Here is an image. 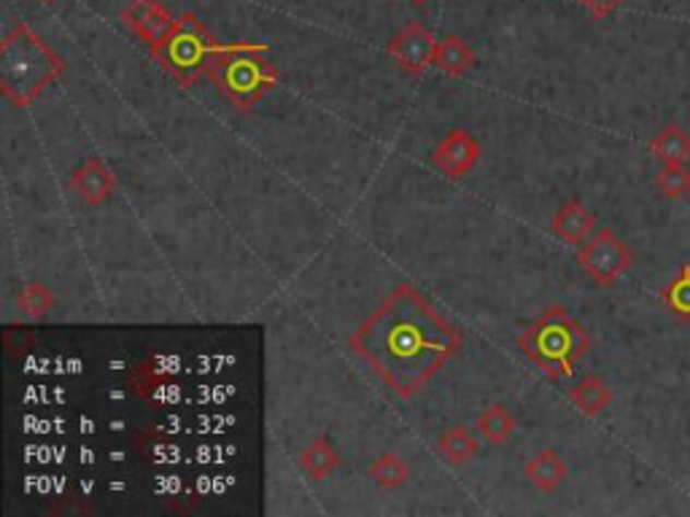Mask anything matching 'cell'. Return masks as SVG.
Masks as SVG:
<instances>
[{
	"label": "cell",
	"mask_w": 690,
	"mask_h": 517,
	"mask_svg": "<svg viewBox=\"0 0 690 517\" xmlns=\"http://www.w3.org/2000/svg\"><path fill=\"white\" fill-rule=\"evenodd\" d=\"M348 348L402 399H413L459 353L462 335L427 297L400 284L348 337Z\"/></svg>",
	"instance_id": "obj_1"
},
{
	"label": "cell",
	"mask_w": 690,
	"mask_h": 517,
	"mask_svg": "<svg viewBox=\"0 0 690 517\" xmlns=\"http://www.w3.org/2000/svg\"><path fill=\"white\" fill-rule=\"evenodd\" d=\"M66 71L60 55L27 25L11 27L0 44V92L16 108H27Z\"/></svg>",
	"instance_id": "obj_2"
},
{
	"label": "cell",
	"mask_w": 690,
	"mask_h": 517,
	"mask_svg": "<svg viewBox=\"0 0 690 517\" xmlns=\"http://www.w3.org/2000/svg\"><path fill=\"white\" fill-rule=\"evenodd\" d=\"M518 348L550 381H559L572 375L574 364L588 353L591 337L578 318L556 304L523 329V335L518 337Z\"/></svg>",
	"instance_id": "obj_3"
},
{
	"label": "cell",
	"mask_w": 690,
	"mask_h": 517,
	"mask_svg": "<svg viewBox=\"0 0 690 517\" xmlns=\"http://www.w3.org/2000/svg\"><path fill=\"white\" fill-rule=\"evenodd\" d=\"M243 44H222L216 41L209 33V27L192 14L178 16V27L172 31V36L165 41L159 49H154L152 55L163 62L165 71L172 79H178L183 86L194 84L198 79L209 76L211 65L227 51L238 49Z\"/></svg>",
	"instance_id": "obj_4"
},
{
	"label": "cell",
	"mask_w": 690,
	"mask_h": 517,
	"mask_svg": "<svg viewBox=\"0 0 690 517\" xmlns=\"http://www.w3.org/2000/svg\"><path fill=\"white\" fill-rule=\"evenodd\" d=\"M264 51H267L264 44H243L211 65L209 79L235 108L257 106L278 82L273 62L262 60Z\"/></svg>",
	"instance_id": "obj_5"
},
{
	"label": "cell",
	"mask_w": 690,
	"mask_h": 517,
	"mask_svg": "<svg viewBox=\"0 0 690 517\" xmlns=\"http://www.w3.org/2000/svg\"><path fill=\"white\" fill-rule=\"evenodd\" d=\"M578 264L599 289H609L615 280L629 273L631 264H634V254L612 229L602 227L583 243Z\"/></svg>",
	"instance_id": "obj_6"
},
{
	"label": "cell",
	"mask_w": 690,
	"mask_h": 517,
	"mask_svg": "<svg viewBox=\"0 0 690 517\" xmlns=\"http://www.w3.org/2000/svg\"><path fill=\"white\" fill-rule=\"evenodd\" d=\"M389 57L411 76H424L427 68L435 65L437 41L421 22H407L389 41Z\"/></svg>",
	"instance_id": "obj_7"
},
{
	"label": "cell",
	"mask_w": 690,
	"mask_h": 517,
	"mask_svg": "<svg viewBox=\"0 0 690 517\" xmlns=\"http://www.w3.org/2000/svg\"><path fill=\"white\" fill-rule=\"evenodd\" d=\"M122 22L143 44H148L152 51L168 41L172 31L178 27V20H172L165 11V5H159L157 0H135V3H130L122 11Z\"/></svg>",
	"instance_id": "obj_8"
},
{
	"label": "cell",
	"mask_w": 690,
	"mask_h": 517,
	"mask_svg": "<svg viewBox=\"0 0 690 517\" xmlns=\"http://www.w3.org/2000/svg\"><path fill=\"white\" fill-rule=\"evenodd\" d=\"M431 163L440 172L451 178H464L480 163V143L467 130H451L437 143Z\"/></svg>",
	"instance_id": "obj_9"
},
{
	"label": "cell",
	"mask_w": 690,
	"mask_h": 517,
	"mask_svg": "<svg viewBox=\"0 0 690 517\" xmlns=\"http://www.w3.org/2000/svg\"><path fill=\"white\" fill-rule=\"evenodd\" d=\"M71 189L84 205L97 208V205H103L114 194L117 176L106 168V163L100 157H90L82 168L71 172Z\"/></svg>",
	"instance_id": "obj_10"
},
{
	"label": "cell",
	"mask_w": 690,
	"mask_h": 517,
	"mask_svg": "<svg viewBox=\"0 0 690 517\" xmlns=\"http://www.w3.org/2000/svg\"><path fill=\"white\" fill-rule=\"evenodd\" d=\"M550 229L563 245H583L596 232V216L578 197H569L554 216Z\"/></svg>",
	"instance_id": "obj_11"
},
{
	"label": "cell",
	"mask_w": 690,
	"mask_h": 517,
	"mask_svg": "<svg viewBox=\"0 0 690 517\" xmlns=\"http://www.w3.org/2000/svg\"><path fill=\"white\" fill-rule=\"evenodd\" d=\"M523 474L528 477V482H532L537 491L554 493L556 488L567 480L569 469L556 450H539L528 458L526 467H523Z\"/></svg>",
	"instance_id": "obj_12"
},
{
	"label": "cell",
	"mask_w": 690,
	"mask_h": 517,
	"mask_svg": "<svg viewBox=\"0 0 690 517\" xmlns=\"http://www.w3.org/2000/svg\"><path fill=\"white\" fill-rule=\"evenodd\" d=\"M650 154L661 165H686L690 159V135L680 124H666L658 135L650 141Z\"/></svg>",
	"instance_id": "obj_13"
},
{
	"label": "cell",
	"mask_w": 690,
	"mask_h": 517,
	"mask_svg": "<svg viewBox=\"0 0 690 517\" xmlns=\"http://www.w3.org/2000/svg\"><path fill=\"white\" fill-rule=\"evenodd\" d=\"M569 399H572V405L578 407L583 416L596 418L612 405V388H609L599 375H585L583 381L574 383L572 390H569Z\"/></svg>",
	"instance_id": "obj_14"
},
{
	"label": "cell",
	"mask_w": 690,
	"mask_h": 517,
	"mask_svg": "<svg viewBox=\"0 0 690 517\" xmlns=\"http://www.w3.org/2000/svg\"><path fill=\"white\" fill-rule=\"evenodd\" d=\"M297 467H300L310 480H324V477H330L337 467H341V456H337V450L332 447V442L326 440V436H319V440L310 442L300 456H297Z\"/></svg>",
	"instance_id": "obj_15"
},
{
	"label": "cell",
	"mask_w": 690,
	"mask_h": 517,
	"mask_svg": "<svg viewBox=\"0 0 690 517\" xmlns=\"http://www.w3.org/2000/svg\"><path fill=\"white\" fill-rule=\"evenodd\" d=\"M435 65L440 68L445 76L459 79V76H464V73L473 71L475 55H473V49H469V46L462 41V38L448 36V38H442L440 44H437Z\"/></svg>",
	"instance_id": "obj_16"
},
{
	"label": "cell",
	"mask_w": 690,
	"mask_h": 517,
	"mask_svg": "<svg viewBox=\"0 0 690 517\" xmlns=\"http://www.w3.org/2000/svg\"><path fill=\"white\" fill-rule=\"evenodd\" d=\"M477 450H480V445H477L475 434L467 426H453L442 431L440 440H437V453H440L451 467H462V464L473 461Z\"/></svg>",
	"instance_id": "obj_17"
},
{
	"label": "cell",
	"mask_w": 690,
	"mask_h": 517,
	"mask_svg": "<svg viewBox=\"0 0 690 517\" xmlns=\"http://www.w3.org/2000/svg\"><path fill=\"white\" fill-rule=\"evenodd\" d=\"M477 431L486 436L491 445H508L515 434V418L504 405H491L477 416Z\"/></svg>",
	"instance_id": "obj_18"
},
{
	"label": "cell",
	"mask_w": 690,
	"mask_h": 517,
	"mask_svg": "<svg viewBox=\"0 0 690 517\" xmlns=\"http://www.w3.org/2000/svg\"><path fill=\"white\" fill-rule=\"evenodd\" d=\"M658 297L675 318L688 321L690 324V264H682L680 275H677L675 280H669V284L658 291Z\"/></svg>",
	"instance_id": "obj_19"
},
{
	"label": "cell",
	"mask_w": 690,
	"mask_h": 517,
	"mask_svg": "<svg viewBox=\"0 0 690 517\" xmlns=\"http://www.w3.org/2000/svg\"><path fill=\"white\" fill-rule=\"evenodd\" d=\"M16 304H20V310L27 315V318H44V315H49L51 310H55L57 300H55V294H51L49 286L33 280V284H27L25 289L20 291Z\"/></svg>",
	"instance_id": "obj_20"
},
{
	"label": "cell",
	"mask_w": 690,
	"mask_h": 517,
	"mask_svg": "<svg viewBox=\"0 0 690 517\" xmlns=\"http://www.w3.org/2000/svg\"><path fill=\"white\" fill-rule=\"evenodd\" d=\"M370 477L381 488H396V485H402V482L411 480V467H407L396 453H386V456H381L376 464H372Z\"/></svg>",
	"instance_id": "obj_21"
},
{
	"label": "cell",
	"mask_w": 690,
	"mask_h": 517,
	"mask_svg": "<svg viewBox=\"0 0 690 517\" xmlns=\"http://www.w3.org/2000/svg\"><path fill=\"white\" fill-rule=\"evenodd\" d=\"M655 187L669 200H686L690 194V170L686 165H664L655 176Z\"/></svg>",
	"instance_id": "obj_22"
},
{
	"label": "cell",
	"mask_w": 690,
	"mask_h": 517,
	"mask_svg": "<svg viewBox=\"0 0 690 517\" xmlns=\"http://www.w3.org/2000/svg\"><path fill=\"white\" fill-rule=\"evenodd\" d=\"M578 3L583 5L591 16H596V20H607L609 14H615V11L620 9L623 0H578Z\"/></svg>",
	"instance_id": "obj_23"
},
{
	"label": "cell",
	"mask_w": 690,
	"mask_h": 517,
	"mask_svg": "<svg viewBox=\"0 0 690 517\" xmlns=\"http://www.w3.org/2000/svg\"><path fill=\"white\" fill-rule=\"evenodd\" d=\"M413 5H424V3H429V0H411Z\"/></svg>",
	"instance_id": "obj_24"
}]
</instances>
